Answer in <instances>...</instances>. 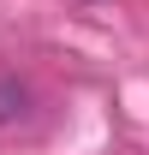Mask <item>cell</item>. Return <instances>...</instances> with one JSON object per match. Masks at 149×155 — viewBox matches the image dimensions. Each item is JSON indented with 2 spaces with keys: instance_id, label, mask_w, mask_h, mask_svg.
Masks as SVG:
<instances>
[{
  "instance_id": "6da1fadb",
  "label": "cell",
  "mask_w": 149,
  "mask_h": 155,
  "mask_svg": "<svg viewBox=\"0 0 149 155\" xmlns=\"http://www.w3.org/2000/svg\"><path fill=\"white\" fill-rule=\"evenodd\" d=\"M30 84L24 78H12V72H0V125H18L24 114H30Z\"/></svg>"
}]
</instances>
